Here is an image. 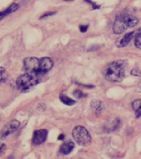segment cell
<instances>
[{
  "mask_svg": "<svg viewBox=\"0 0 141 159\" xmlns=\"http://www.w3.org/2000/svg\"><path fill=\"white\" fill-rule=\"evenodd\" d=\"M126 61H117L108 65L104 70L106 79L111 82H120L125 75Z\"/></svg>",
  "mask_w": 141,
  "mask_h": 159,
  "instance_id": "1",
  "label": "cell"
},
{
  "mask_svg": "<svg viewBox=\"0 0 141 159\" xmlns=\"http://www.w3.org/2000/svg\"><path fill=\"white\" fill-rule=\"evenodd\" d=\"M139 23V19L134 15L129 13H121L117 16L116 19L113 25V32L115 34H121L125 32L128 28L136 26Z\"/></svg>",
  "mask_w": 141,
  "mask_h": 159,
  "instance_id": "2",
  "label": "cell"
},
{
  "mask_svg": "<svg viewBox=\"0 0 141 159\" xmlns=\"http://www.w3.org/2000/svg\"><path fill=\"white\" fill-rule=\"evenodd\" d=\"M40 81H41V78L34 76L26 72L25 74L21 75L17 78L16 81V86L17 89L21 92H27L31 90L32 88H34Z\"/></svg>",
  "mask_w": 141,
  "mask_h": 159,
  "instance_id": "3",
  "label": "cell"
},
{
  "mask_svg": "<svg viewBox=\"0 0 141 159\" xmlns=\"http://www.w3.org/2000/svg\"><path fill=\"white\" fill-rule=\"evenodd\" d=\"M72 137L75 141L77 142V143L81 146H88L92 142L91 134L86 128L82 126L75 127L72 130Z\"/></svg>",
  "mask_w": 141,
  "mask_h": 159,
  "instance_id": "4",
  "label": "cell"
},
{
  "mask_svg": "<svg viewBox=\"0 0 141 159\" xmlns=\"http://www.w3.org/2000/svg\"><path fill=\"white\" fill-rule=\"evenodd\" d=\"M23 67L25 71L38 78L43 75L40 68V59L37 57H27L23 60Z\"/></svg>",
  "mask_w": 141,
  "mask_h": 159,
  "instance_id": "5",
  "label": "cell"
},
{
  "mask_svg": "<svg viewBox=\"0 0 141 159\" xmlns=\"http://www.w3.org/2000/svg\"><path fill=\"white\" fill-rule=\"evenodd\" d=\"M20 126V122L17 121V119H12L9 121L6 125H5L2 129L1 130L0 134V139H5L7 137H8L10 134H13Z\"/></svg>",
  "mask_w": 141,
  "mask_h": 159,
  "instance_id": "6",
  "label": "cell"
},
{
  "mask_svg": "<svg viewBox=\"0 0 141 159\" xmlns=\"http://www.w3.org/2000/svg\"><path fill=\"white\" fill-rule=\"evenodd\" d=\"M47 138V131L46 129L36 130L32 135V143L34 145H40L43 143Z\"/></svg>",
  "mask_w": 141,
  "mask_h": 159,
  "instance_id": "7",
  "label": "cell"
},
{
  "mask_svg": "<svg viewBox=\"0 0 141 159\" xmlns=\"http://www.w3.org/2000/svg\"><path fill=\"white\" fill-rule=\"evenodd\" d=\"M53 67V61L50 57L40 58V68L42 75L47 74Z\"/></svg>",
  "mask_w": 141,
  "mask_h": 159,
  "instance_id": "8",
  "label": "cell"
},
{
  "mask_svg": "<svg viewBox=\"0 0 141 159\" xmlns=\"http://www.w3.org/2000/svg\"><path fill=\"white\" fill-rule=\"evenodd\" d=\"M91 108L96 114H101L104 111L105 105L103 102L100 100H92L91 102Z\"/></svg>",
  "mask_w": 141,
  "mask_h": 159,
  "instance_id": "9",
  "label": "cell"
},
{
  "mask_svg": "<svg viewBox=\"0 0 141 159\" xmlns=\"http://www.w3.org/2000/svg\"><path fill=\"white\" fill-rule=\"evenodd\" d=\"M136 32H131L125 35L124 37H122V39L120 41L119 44H118V47H126L127 45L131 42V40L134 38L135 34H136Z\"/></svg>",
  "mask_w": 141,
  "mask_h": 159,
  "instance_id": "10",
  "label": "cell"
},
{
  "mask_svg": "<svg viewBox=\"0 0 141 159\" xmlns=\"http://www.w3.org/2000/svg\"><path fill=\"white\" fill-rule=\"evenodd\" d=\"M18 7H19V5L17 4V3H12L9 6V7H7V9L4 10V11H2V12H0V21L3 18V17H7V15L11 14L12 12H16L17 9H18Z\"/></svg>",
  "mask_w": 141,
  "mask_h": 159,
  "instance_id": "11",
  "label": "cell"
},
{
  "mask_svg": "<svg viewBox=\"0 0 141 159\" xmlns=\"http://www.w3.org/2000/svg\"><path fill=\"white\" fill-rule=\"evenodd\" d=\"M75 144L74 143L72 142H69V143H63L60 148V152L64 155H67L69 154L74 149Z\"/></svg>",
  "mask_w": 141,
  "mask_h": 159,
  "instance_id": "12",
  "label": "cell"
},
{
  "mask_svg": "<svg viewBox=\"0 0 141 159\" xmlns=\"http://www.w3.org/2000/svg\"><path fill=\"white\" fill-rule=\"evenodd\" d=\"M132 108L135 112L137 119H141V99H135L132 103Z\"/></svg>",
  "mask_w": 141,
  "mask_h": 159,
  "instance_id": "13",
  "label": "cell"
},
{
  "mask_svg": "<svg viewBox=\"0 0 141 159\" xmlns=\"http://www.w3.org/2000/svg\"><path fill=\"white\" fill-rule=\"evenodd\" d=\"M60 99H61V101L65 104L66 105H69V106H72V105H74L76 104V101L72 99L71 98H69L67 95H65L64 94H62L60 95Z\"/></svg>",
  "mask_w": 141,
  "mask_h": 159,
  "instance_id": "14",
  "label": "cell"
},
{
  "mask_svg": "<svg viewBox=\"0 0 141 159\" xmlns=\"http://www.w3.org/2000/svg\"><path fill=\"white\" fill-rule=\"evenodd\" d=\"M8 79V73L5 68L0 66V84L6 82Z\"/></svg>",
  "mask_w": 141,
  "mask_h": 159,
  "instance_id": "15",
  "label": "cell"
},
{
  "mask_svg": "<svg viewBox=\"0 0 141 159\" xmlns=\"http://www.w3.org/2000/svg\"><path fill=\"white\" fill-rule=\"evenodd\" d=\"M134 45L137 48L141 50V32H137L134 36Z\"/></svg>",
  "mask_w": 141,
  "mask_h": 159,
  "instance_id": "16",
  "label": "cell"
},
{
  "mask_svg": "<svg viewBox=\"0 0 141 159\" xmlns=\"http://www.w3.org/2000/svg\"><path fill=\"white\" fill-rule=\"evenodd\" d=\"M73 94L75 95V97L77 98V99H82V97L86 96V94L82 91V90H79V89H77V90H75V92L73 93Z\"/></svg>",
  "mask_w": 141,
  "mask_h": 159,
  "instance_id": "17",
  "label": "cell"
},
{
  "mask_svg": "<svg viewBox=\"0 0 141 159\" xmlns=\"http://www.w3.org/2000/svg\"><path fill=\"white\" fill-rule=\"evenodd\" d=\"M56 14V12H47V13H45L42 16V17H40V19H43V18H47V17H50V16H52V15Z\"/></svg>",
  "mask_w": 141,
  "mask_h": 159,
  "instance_id": "18",
  "label": "cell"
},
{
  "mask_svg": "<svg viewBox=\"0 0 141 159\" xmlns=\"http://www.w3.org/2000/svg\"><path fill=\"white\" fill-rule=\"evenodd\" d=\"M88 29V25H82L80 26V31L82 32H86Z\"/></svg>",
  "mask_w": 141,
  "mask_h": 159,
  "instance_id": "19",
  "label": "cell"
},
{
  "mask_svg": "<svg viewBox=\"0 0 141 159\" xmlns=\"http://www.w3.org/2000/svg\"><path fill=\"white\" fill-rule=\"evenodd\" d=\"M131 74L134 75H140V72L138 70H133L131 71Z\"/></svg>",
  "mask_w": 141,
  "mask_h": 159,
  "instance_id": "20",
  "label": "cell"
},
{
  "mask_svg": "<svg viewBox=\"0 0 141 159\" xmlns=\"http://www.w3.org/2000/svg\"><path fill=\"white\" fill-rule=\"evenodd\" d=\"M5 148H6L5 144H1V145H0V156H1V154L2 153V152L5 150Z\"/></svg>",
  "mask_w": 141,
  "mask_h": 159,
  "instance_id": "21",
  "label": "cell"
},
{
  "mask_svg": "<svg viewBox=\"0 0 141 159\" xmlns=\"http://www.w3.org/2000/svg\"><path fill=\"white\" fill-rule=\"evenodd\" d=\"M58 139H59V140H62V139H64V135H63V134L60 135V136L58 137Z\"/></svg>",
  "mask_w": 141,
  "mask_h": 159,
  "instance_id": "22",
  "label": "cell"
},
{
  "mask_svg": "<svg viewBox=\"0 0 141 159\" xmlns=\"http://www.w3.org/2000/svg\"><path fill=\"white\" fill-rule=\"evenodd\" d=\"M65 1H72V0H65Z\"/></svg>",
  "mask_w": 141,
  "mask_h": 159,
  "instance_id": "23",
  "label": "cell"
}]
</instances>
